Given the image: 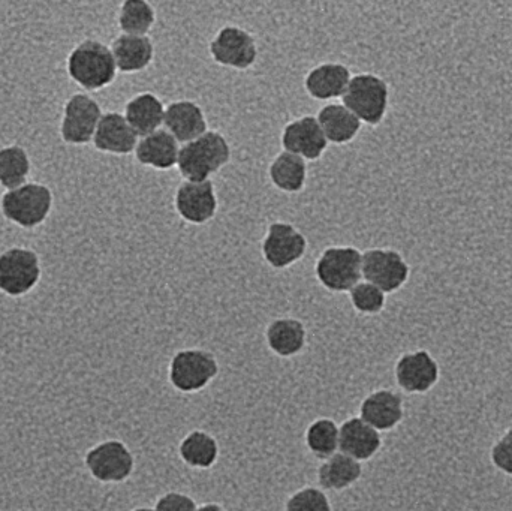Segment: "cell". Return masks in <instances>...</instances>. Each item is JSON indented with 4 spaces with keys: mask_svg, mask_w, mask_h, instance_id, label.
<instances>
[{
    "mask_svg": "<svg viewBox=\"0 0 512 511\" xmlns=\"http://www.w3.org/2000/svg\"><path fill=\"white\" fill-rule=\"evenodd\" d=\"M231 155L233 150L228 138L222 132L209 129L197 140L180 146L177 170L183 180L203 182L230 164Z\"/></svg>",
    "mask_w": 512,
    "mask_h": 511,
    "instance_id": "obj_2",
    "label": "cell"
},
{
    "mask_svg": "<svg viewBox=\"0 0 512 511\" xmlns=\"http://www.w3.org/2000/svg\"><path fill=\"white\" fill-rule=\"evenodd\" d=\"M209 53L224 68L246 71L258 60V44L249 30L236 24H225L210 41Z\"/></svg>",
    "mask_w": 512,
    "mask_h": 511,
    "instance_id": "obj_8",
    "label": "cell"
},
{
    "mask_svg": "<svg viewBox=\"0 0 512 511\" xmlns=\"http://www.w3.org/2000/svg\"><path fill=\"white\" fill-rule=\"evenodd\" d=\"M179 153L180 144L177 143L176 138L162 128L146 137L138 138L134 155L138 164L143 167L168 171L177 167Z\"/></svg>",
    "mask_w": 512,
    "mask_h": 511,
    "instance_id": "obj_21",
    "label": "cell"
},
{
    "mask_svg": "<svg viewBox=\"0 0 512 511\" xmlns=\"http://www.w3.org/2000/svg\"><path fill=\"white\" fill-rule=\"evenodd\" d=\"M155 511H197L194 498L183 492L171 491L156 500Z\"/></svg>",
    "mask_w": 512,
    "mask_h": 511,
    "instance_id": "obj_34",
    "label": "cell"
},
{
    "mask_svg": "<svg viewBox=\"0 0 512 511\" xmlns=\"http://www.w3.org/2000/svg\"><path fill=\"white\" fill-rule=\"evenodd\" d=\"M319 126L327 138L328 144L351 143L360 134L363 123L339 102H330L319 110L318 116Z\"/></svg>",
    "mask_w": 512,
    "mask_h": 511,
    "instance_id": "obj_25",
    "label": "cell"
},
{
    "mask_svg": "<svg viewBox=\"0 0 512 511\" xmlns=\"http://www.w3.org/2000/svg\"><path fill=\"white\" fill-rule=\"evenodd\" d=\"M123 116L138 138L146 137L164 128L165 105L155 93L141 92L126 102Z\"/></svg>",
    "mask_w": 512,
    "mask_h": 511,
    "instance_id": "obj_24",
    "label": "cell"
},
{
    "mask_svg": "<svg viewBox=\"0 0 512 511\" xmlns=\"http://www.w3.org/2000/svg\"><path fill=\"white\" fill-rule=\"evenodd\" d=\"M283 150L304 161H318L328 147L327 138L316 116H303L286 123L280 137Z\"/></svg>",
    "mask_w": 512,
    "mask_h": 511,
    "instance_id": "obj_14",
    "label": "cell"
},
{
    "mask_svg": "<svg viewBox=\"0 0 512 511\" xmlns=\"http://www.w3.org/2000/svg\"><path fill=\"white\" fill-rule=\"evenodd\" d=\"M41 275V261L32 249L14 246L0 254V291L6 296H26L39 284Z\"/></svg>",
    "mask_w": 512,
    "mask_h": 511,
    "instance_id": "obj_7",
    "label": "cell"
},
{
    "mask_svg": "<svg viewBox=\"0 0 512 511\" xmlns=\"http://www.w3.org/2000/svg\"><path fill=\"white\" fill-rule=\"evenodd\" d=\"M69 78L87 92H98L113 84L117 66L111 48L98 39L87 38L75 45L66 59Z\"/></svg>",
    "mask_w": 512,
    "mask_h": 511,
    "instance_id": "obj_1",
    "label": "cell"
},
{
    "mask_svg": "<svg viewBox=\"0 0 512 511\" xmlns=\"http://www.w3.org/2000/svg\"><path fill=\"white\" fill-rule=\"evenodd\" d=\"M53 201V192L48 186L27 182L2 195L0 210L12 224L32 230L44 224L53 209Z\"/></svg>",
    "mask_w": 512,
    "mask_h": 511,
    "instance_id": "obj_4",
    "label": "cell"
},
{
    "mask_svg": "<svg viewBox=\"0 0 512 511\" xmlns=\"http://www.w3.org/2000/svg\"><path fill=\"white\" fill-rule=\"evenodd\" d=\"M307 330L298 318H276L265 329V344L282 359L298 356L306 348Z\"/></svg>",
    "mask_w": 512,
    "mask_h": 511,
    "instance_id": "obj_23",
    "label": "cell"
},
{
    "mask_svg": "<svg viewBox=\"0 0 512 511\" xmlns=\"http://www.w3.org/2000/svg\"><path fill=\"white\" fill-rule=\"evenodd\" d=\"M93 146L102 153L110 155H129L135 152L138 135L129 125L122 113L108 111L102 114L93 137Z\"/></svg>",
    "mask_w": 512,
    "mask_h": 511,
    "instance_id": "obj_17",
    "label": "cell"
},
{
    "mask_svg": "<svg viewBox=\"0 0 512 511\" xmlns=\"http://www.w3.org/2000/svg\"><path fill=\"white\" fill-rule=\"evenodd\" d=\"M397 384L408 393H426L438 383L439 366L424 350L403 354L394 369Z\"/></svg>",
    "mask_w": 512,
    "mask_h": 511,
    "instance_id": "obj_16",
    "label": "cell"
},
{
    "mask_svg": "<svg viewBox=\"0 0 512 511\" xmlns=\"http://www.w3.org/2000/svg\"><path fill=\"white\" fill-rule=\"evenodd\" d=\"M117 71L137 74L152 65L155 44L150 36H131L120 33L110 45Z\"/></svg>",
    "mask_w": 512,
    "mask_h": 511,
    "instance_id": "obj_22",
    "label": "cell"
},
{
    "mask_svg": "<svg viewBox=\"0 0 512 511\" xmlns=\"http://www.w3.org/2000/svg\"><path fill=\"white\" fill-rule=\"evenodd\" d=\"M339 437L340 426L333 419L321 417L307 426L304 441H306L307 450L316 459L325 461L339 453Z\"/></svg>",
    "mask_w": 512,
    "mask_h": 511,
    "instance_id": "obj_30",
    "label": "cell"
},
{
    "mask_svg": "<svg viewBox=\"0 0 512 511\" xmlns=\"http://www.w3.org/2000/svg\"><path fill=\"white\" fill-rule=\"evenodd\" d=\"M84 465L101 483H123L135 470V458L123 441L107 440L93 446L84 456Z\"/></svg>",
    "mask_w": 512,
    "mask_h": 511,
    "instance_id": "obj_9",
    "label": "cell"
},
{
    "mask_svg": "<svg viewBox=\"0 0 512 511\" xmlns=\"http://www.w3.org/2000/svg\"><path fill=\"white\" fill-rule=\"evenodd\" d=\"M342 104L363 125H381L390 108V86L384 78L372 72L352 75Z\"/></svg>",
    "mask_w": 512,
    "mask_h": 511,
    "instance_id": "obj_3",
    "label": "cell"
},
{
    "mask_svg": "<svg viewBox=\"0 0 512 511\" xmlns=\"http://www.w3.org/2000/svg\"><path fill=\"white\" fill-rule=\"evenodd\" d=\"M348 294L352 308L358 314L378 315L384 311L385 305H387V294L367 281L358 282Z\"/></svg>",
    "mask_w": 512,
    "mask_h": 511,
    "instance_id": "obj_32",
    "label": "cell"
},
{
    "mask_svg": "<svg viewBox=\"0 0 512 511\" xmlns=\"http://www.w3.org/2000/svg\"><path fill=\"white\" fill-rule=\"evenodd\" d=\"M363 476V465L343 453L322 461L318 468V483L322 491L342 492L352 488Z\"/></svg>",
    "mask_w": 512,
    "mask_h": 511,
    "instance_id": "obj_26",
    "label": "cell"
},
{
    "mask_svg": "<svg viewBox=\"0 0 512 511\" xmlns=\"http://www.w3.org/2000/svg\"><path fill=\"white\" fill-rule=\"evenodd\" d=\"M351 78V71L343 63H319L307 72L304 89L316 101H333L345 95Z\"/></svg>",
    "mask_w": 512,
    "mask_h": 511,
    "instance_id": "obj_19",
    "label": "cell"
},
{
    "mask_svg": "<svg viewBox=\"0 0 512 511\" xmlns=\"http://www.w3.org/2000/svg\"><path fill=\"white\" fill-rule=\"evenodd\" d=\"M164 129L183 146L206 134L209 123L200 104L191 99H179L165 107Z\"/></svg>",
    "mask_w": 512,
    "mask_h": 511,
    "instance_id": "obj_15",
    "label": "cell"
},
{
    "mask_svg": "<svg viewBox=\"0 0 512 511\" xmlns=\"http://www.w3.org/2000/svg\"><path fill=\"white\" fill-rule=\"evenodd\" d=\"M197 511H227V510H225L224 507L219 506V504L207 503V504H203V506L198 507Z\"/></svg>",
    "mask_w": 512,
    "mask_h": 511,
    "instance_id": "obj_36",
    "label": "cell"
},
{
    "mask_svg": "<svg viewBox=\"0 0 512 511\" xmlns=\"http://www.w3.org/2000/svg\"><path fill=\"white\" fill-rule=\"evenodd\" d=\"M102 114L101 105L95 98L87 93H74L63 107L60 137L71 146L92 143Z\"/></svg>",
    "mask_w": 512,
    "mask_h": 511,
    "instance_id": "obj_10",
    "label": "cell"
},
{
    "mask_svg": "<svg viewBox=\"0 0 512 511\" xmlns=\"http://www.w3.org/2000/svg\"><path fill=\"white\" fill-rule=\"evenodd\" d=\"M132 511H155V509H150V507H137V509Z\"/></svg>",
    "mask_w": 512,
    "mask_h": 511,
    "instance_id": "obj_37",
    "label": "cell"
},
{
    "mask_svg": "<svg viewBox=\"0 0 512 511\" xmlns=\"http://www.w3.org/2000/svg\"><path fill=\"white\" fill-rule=\"evenodd\" d=\"M156 23V9L146 0H125L117 11L122 35L149 36Z\"/></svg>",
    "mask_w": 512,
    "mask_h": 511,
    "instance_id": "obj_29",
    "label": "cell"
},
{
    "mask_svg": "<svg viewBox=\"0 0 512 511\" xmlns=\"http://www.w3.org/2000/svg\"><path fill=\"white\" fill-rule=\"evenodd\" d=\"M218 440L206 431H192L180 441L179 456L185 465L194 470H209L218 462Z\"/></svg>",
    "mask_w": 512,
    "mask_h": 511,
    "instance_id": "obj_28",
    "label": "cell"
},
{
    "mask_svg": "<svg viewBox=\"0 0 512 511\" xmlns=\"http://www.w3.org/2000/svg\"><path fill=\"white\" fill-rule=\"evenodd\" d=\"M219 362L215 354L201 348L177 351L168 366V381L180 393L201 392L218 377Z\"/></svg>",
    "mask_w": 512,
    "mask_h": 511,
    "instance_id": "obj_6",
    "label": "cell"
},
{
    "mask_svg": "<svg viewBox=\"0 0 512 511\" xmlns=\"http://www.w3.org/2000/svg\"><path fill=\"white\" fill-rule=\"evenodd\" d=\"M492 461L499 471L512 476V428L493 446Z\"/></svg>",
    "mask_w": 512,
    "mask_h": 511,
    "instance_id": "obj_35",
    "label": "cell"
},
{
    "mask_svg": "<svg viewBox=\"0 0 512 511\" xmlns=\"http://www.w3.org/2000/svg\"><path fill=\"white\" fill-rule=\"evenodd\" d=\"M30 170H32V162L26 149L17 144L0 149V186L6 191L27 183Z\"/></svg>",
    "mask_w": 512,
    "mask_h": 511,
    "instance_id": "obj_31",
    "label": "cell"
},
{
    "mask_svg": "<svg viewBox=\"0 0 512 511\" xmlns=\"http://www.w3.org/2000/svg\"><path fill=\"white\" fill-rule=\"evenodd\" d=\"M381 432L360 417H351L340 425L339 452L358 462L372 459L381 450Z\"/></svg>",
    "mask_w": 512,
    "mask_h": 511,
    "instance_id": "obj_20",
    "label": "cell"
},
{
    "mask_svg": "<svg viewBox=\"0 0 512 511\" xmlns=\"http://www.w3.org/2000/svg\"><path fill=\"white\" fill-rule=\"evenodd\" d=\"M363 279L385 294L402 290L411 276V267L402 254L391 248H372L363 252Z\"/></svg>",
    "mask_w": 512,
    "mask_h": 511,
    "instance_id": "obj_11",
    "label": "cell"
},
{
    "mask_svg": "<svg viewBox=\"0 0 512 511\" xmlns=\"http://www.w3.org/2000/svg\"><path fill=\"white\" fill-rule=\"evenodd\" d=\"M177 215L192 225H204L215 218L219 209L218 194L213 180L189 182L183 180L174 195Z\"/></svg>",
    "mask_w": 512,
    "mask_h": 511,
    "instance_id": "obj_13",
    "label": "cell"
},
{
    "mask_svg": "<svg viewBox=\"0 0 512 511\" xmlns=\"http://www.w3.org/2000/svg\"><path fill=\"white\" fill-rule=\"evenodd\" d=\"M285 511H333V507L322 489L303 488L286 500Z\"/></svg>",
    "mask_w": 512,
    "mask_h": 511,
    "instance_id": "obj_33",
    "label": "cell"
},
{
    "mask_svg": "<svg viewBox=\"0 0 512 511\" xmlns=\"http://www.w3.org/2000/svg\"><path fill=\"white\" fill-rule=\"evenodd\" d=\"M405 416L403 399L393 390L379 389L367 395L360 404V419L378 432L396 428Z\"/></svg>",
    "mask_w": 512,
    "mask_h": 511,
    "instance_id": "obj_18",
    "label": "cell"
},
{
    "mask_svg": "<svg viewBox=\"0 0 512 511\" xmlns=\"http://www.w3.org/2000/svg\"><path fill=\"white\" fill-rule=\"evenodd\" d=\"M306 236L289 222L276 221L268 225L261 243V254L271 269L285 270L306 255Z\"/></svg>",
    "mask_w": 512,
    "mask_h": 511,
    "instance_id": "obj_12",
    "label": "cell"
},
{
    "mask_svg": "<svg viewBox=\"0 0 512 511\" xmlns=\"http://www.w3.org/2000/svg\"><path fill=\"white\" fill-rule=\"evenodd\" d=\"M307 162L292 153H277L268 167V179L274 188L285 194H298L307 182Z\"/></svg>",
    "mask_w": 512,
    "mask_h": 511,
    "instance_id": "obj_27",
    "label": "cell"
},
{
    "mask_svg": "<svg viewBox=\"0 0 512 511\" xmlns=\"http://www.w3.org/2000/svg\"><path fill=\"white\" fill-rule=\"evenodd\" d=\"M363 252L355 246L325 248L315 263L319 284L331 293H349L363 279Z\"/></svg>",
    "mask_w": 512,
    "mask_h": 511,
    "instance_id": "obj_5",
    "label": "cell"
}]
</instances>
